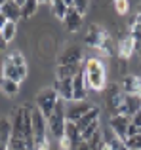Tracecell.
<instances>
[{
  "label": "cell",
  "mask_w": 141,
  "mask_h": 150,
  "mask_svg": "<svg viewBox=\"0 0 141 150\" xmlns=\"http://www.w3.org/2000/svg\"><path fill=\"white\" fill-rule=\"evenodd\" d=\"M31 116H33V135H34V146L36 150H44L50 143V133H48V120L44 118V114L40 112V110L36 108V106H33V112H31Z\"/></svg>",
  "instance_id": "obj_1"
},
{
  "label": "cell",
  "mask_w": 141,
  "mask_h": 150,
  "mask_svg": "<svg viewBox=\"0 0 141 150\" xmlns=\"http://www.w3.org/2000/svg\"><path fill=\"white\" fill-rule=\"evenodd\" d=\"M65 108H67V103L63 99L57 101L56 108H53L52 116L48 118V133H50V139H56L61 141L65 135V124H67V118H65Z\"/></svg>",
  "instance_id": "obj_2"
},
{
  "label": "cell",
  "mask_w": 141,
  "mask_h": 150,
  "mask_svg": "<svg viewBox=\"0 0 141 150\" xmlns=\"http://www.w3.org/2000/svg\"><path fill=\"white\" fill-rule=\"evenodd\" d=\"M84 78L86 86L95 89V91L105 88V69L99 59H88L84 63Z\"/></svg>",
  "instance_id": "obj_3"
},
{
  "label": "cell",
  "mask_w": 141,
  "mask_h": 150,
  "mask_svg": "<svg viewBox=\"0 0 141 150\" xmlns=\"http://www.w3.org/2000/svg\"><path fill=\"white\" fill-rule=\"evenodd\" d=\"M105 103H107V108L111 110V116L126 114V93L122 91L120 86H116V84L109 86L107 93H105Z\"/></svg>",
  "instance_id": "obj_4"
},
{
  "label": "cell",
  "mask_w": 141,
  "mask_h": 150,
  "mask_svg": "<svg viewBox=\"0 0 141 150\" xmlns=\"http://www.w3.org/2000/svg\"><path fill=\"white\" fill-rule=\"evenodd\" d=\"M61 97L57 95V91L53 88H46V89H42L40 93L36 95V108L40 110L42 114H44V118L48 120L50 116H52V112H53V108H56V105H57V101H59Z\"/></svg>",
  "instance_id": "obj_5"
},
{
  "label": "cell",
  "mask_w": 141,
  "mask_h": 150,
  "mask_svg": "<svg viewBox=\"0 0 141 150\" xmlns=\"http://www.w3.org/2000/svg\"><path fill=\"white\" fill-rule=\"evenodd\" d=\"M93 108V105L90 101H70L65 108V118L67 122H78L86 112Z\"/></svg>",
  "instance_id": "obj_6"
},
{
  "label": "cell",
  "mask_w": 141,
  "mask_h": 150,
  "mask_svg": "<svg viewBox=\"0 0 141 150\" xmlns=\"http://www.w3.org/2000/svg\"><path fill=\"white\" fill-rule=\"evenodd\" d=\"M130 124H132L130 116H126V114H115V116H111L109 127H111V131L115 133L120 141H126L128 139V125Z\"/></svg>",
  "instance_id": "obj_7"
},
{
  "label": "cell",
  "mask_w": 141,
  "mask_h": 150,
  "mask_svg": "<svg viewBox=\"0 0 141 150\" xmlns=\"http://www.w3.org/2000/svg\"><path fill=\"white\" fill-rule=\"evenodd\" d=\"M107 34L109 33L103 29V27H99V25H90L88 30H86V34H84V44H88L90 48H97V50H99L101 42H103V38L107 36Z\"/></svg>",
  "instance_id": "obj_8"
},
{
  "label": "cell",
  "mask_w": 141,
  "mask_h": 150,
  "mask_svg": "<svg viewBox=\"0 0 141 150\" xmlns=\"http://www.w3.org/2000/svg\"><path fill=\"white\" fill-rule=\"evenodd\" d=\"M59 65H82V48L80 46H67L57 57Z\"/></svg>",
  "instance_id": "obj_9"
},
{
  "label": "cell",
  "mask_w": 141,
  "mask_h": 150,
  "mask_svg": "<svg viewBox=\"0 0 141 150\" xmlns=\"http://www.w3.org/2000/svg\"><path fill=\"white\" fill-rule=\"evenodd\" d=\"M2 76L4 78H10V80H14V82H23L25 80V76H27V65L25 67H14L11 63H8L6 59H4V63H2Z\"/></svg>",
  "instance_id": "obj_10"
},
{
  "label": "cell",
  "mask_w": 141,
  "mask_h": 150,
  "mask_svg": "<svg viewBox=\"0 0 141 150\" xmlns=\"http://www.w3.org/2000/svg\"><path fill=\"white\" fill-rule=\"evenodd\" d=\"M88 95V86H86V78H84V69L73 78V101H86Z\"/></svg>",
  "instance_id": "obj_11"
},
{
  "label": "cell",
  "mask_w": 141,
  "mask_h": 150,
  "mask_svg": "<svg viewBox=\"0 0 141 150\" xmlns=\"http://www.w3.org/2000/svg\"><path fill=\"white\" fill-rule=\"evenodd\" d=\"M82 19H84V15L78 13V11L70 6V8H67V13H65V17H63V25L69 33H76L82 27Z\"/></svg>",
  "instance_id": "obj_12"
},
{
  "label": "cell",
  "mask_w": 141,
  "mask_h": 150,
  "mask_svg": "<svg viewBox=\"0 0 141 150\" xmlns=\"http://www.w3.org/2000/svg\"><path fill=\"white\" fill-rule=\"evenodd\" d=\"M122 91L126 95H139L141 97V76H135V74H126L120 84Z\"/></svg>",
  "instance_id": "obj_13"
},
{
  "label": "cell",
  "mask_w": 141,
  "mask_h": 150,
  "mask_svg": "<svg viewBox=\"0 0 141 150\" xmlns=\"http://www.w3.org/2000/svg\"><path fill=\"white\" fill-rule=\"evenodd\" d=\"M0 13L8 19V21L17 23L21 19V6H19L15 0H6V2L0 6Z\"/></svg>",
  "instance_id": "obj_14"
},
{
  "label": "cell",
  "mask_w": 141,
  "mask_h": 150,
  "mask_svg": "<svg viewBox=\"0 0 141 150\" xmlns=\"http://www.w3.org/2000/svg\"><path fill=\"white\" fill-rule=\"evenodd\" d=\"M134 51H135L134 40H132L130 29H128V30H124V33L120 34V40H118V55H120V59H124V61H126V59L130 57Z\"/></svg>",
  "instance_id": "obj_15"
},
{
  "label": "cell",
  "mask_w": 141,
  "mask_h": 150,
  "mask_svg": "<svg viewBox=\"0 0 141 150\" xmlns=\"http://www.w3.org/2000/svg\"><path fill=\"white\" fill-rule=\"evenodd\" d=\"M53 89H56L57 95H59L65 103L73 101V78H65V80H57L56 78Z\"/></svg>",
  "instance_id": "obj_16"
},
{
  "label": "cell",
  "mask_w": 141,
  "mask_h": 150,
  "mask_svg": "<svg viewBox=\"0 0 141 150\" xmlns=\"http://www.w3.org/2000/svg\"><path fill=\"white\" fill-rule=\"evenodd\" d=\"M63 139L70 144V150H76V146L82 143V135H80V131H78V127H76L74 122H67V124H65Z\"/></svg>",
  "instance_id": "obj_17"
},
{
  "label": "cell",
  "mask_w": 141,
  "mask_h": 150,
  "mask_svg": "<svg viewBox=\"0 0 141 150\" xmlns=\"http://www.w3.org/2000/svg\"><path fill=\"white\" fill-rule=\"evenodd\" d=\"M10 135H11V122H10V118L0 116V150L8 148Z\"/></svg>",
  "instance_id": "obj_18"
},
{
  "label": "cell",
  "mask_w": 141,
  "mask_h": 150,
  "mask_svg": "<svg viewBox=\"0 0 141 150\" xmlns=\"http://www.w3.org/2000/svg\"><path fill=\"white\" fill-rule=\"evenodd\" d=\"M84 65H57V80H65V78H74Z\"/></svg>",
  "instance_id": "obj_19"
},
{
  "label": "cell",
  "mask_w": 141,
  "mask_h": 150,
  "mask_svg": "<svg viewBox=\"0 0 141 150\" xmlns=\"http://www.w3.org/2000/svg\"><path fill=\"white\" fill-rule=\"evenodd\" d=\"M95 120H99V108H97V106H93L92 110H90V112H86L84 116L80 118V120L78 122H74V124H76V127H78V131H84L86 127H88L90 124H93V122Z\"/></svg>",
  "instance_id": "obj_20"
},
{
  "label": "cell",
  "mask_w": 141,
  "mask_h": 150,
  "mask_svg": "<svg viewBox=\"0 0 141 150\" xmlns=\"http://www.w3.org/2000/svg\"><path fill=\"white\" fill-rule=\"evenodd\" d=\"M0 89H2V93L6 97H15L19 93V84L14 80H10V78H0Z\"/></svg>",
  "instance_id": "obj_21"
},
{
  "label": "cell",
  "mask_w": 141,
  "mask_h": 150,
  "mask_svg": "<svg viewBox=\"0 0 141 150\" xmlns=\"http://www.w3.org/2000/svg\"><path fill=\"white\" fill-rule=\"evenodd\" d=\"M137 110H141V97L139 95H126V116H134Z\"/></svg>",
  "instance_id": "obj_22"
},
{
  "label": "cell",
  "mask_w": 141,
  "mask_h": 150,
  "mask_svg": "<svg viewBox=\"0 0 141 150\" xmlns=\"http://www.w3.org/2000/svg\"><path fill=\"white\" fill-rule=\"evenodd\" d=\"M38 0H27L25 4L21 6V17L23 19H29V17H33L34 13H36V8H38Z\"/></svg>",
  "instance_id": "obj_23"
},
{
  "label": "cell",
  "mask_w": 141,
  "mask_h": 150,
  "mask_svg": "<svg viewBox=\"0 0 141 150\" xmlns=\"http://www.w3.org/2000/svg\"><path fill=\"white\" fill-rule=\"evenodd\" d=\"M52 11L56 13V17H59L61 21H63V17H65V13H67V4L63 2V0H52Z\"/></svg>",
  "instance_id": "obj_24"
},
{
  "label": "cell",
  "mask_w": 141,
  "mask_h": 150,
  "mask_svg": "<svg viewBox=\"0 0 141 150\" xmlns=\"http://www.w3.org/2000/svg\"><path fill=\"white\" fill-rule=\"evenodd\" d=\"M0 33H2V36H4V40H6V42H11V40H14V36H15V33H17V25H15L14 21H8Z\"/></svg>",
  "instance_id": "obj_25"
},
{
  "label": "cell",
  "mask_w": 141,
  "mask_h": 150,
  "mask_svg": "<svg viewBox=\"0 0 141 150\" xmlns=\"http://www.w3.org/2000/svg\"><path fill=\"white\" fill-rule=\"evenodd\" d=\"M97 131H99V120H95L93 124H90L88 127H86L84 131L80 133V135H82V141H90V139H92V137L95 135Z\"/></svg>",
  "instance_id": "obj_26"
},
{
  "label": "cell",
  "mask_w": 141,
  "mask_h": 150,
  "mask_svg": "<svg viewBox=\"0 0 141 150\" xmlns=\"http://www.w3.org/2000/svg\"><path fill=\"white\" fill-rule=\"evenodd\" d=\"M6 61L11 63L14 67H25V57H23L21 51H11V53L6 57Z\"/></svg>",
  "instance_id": "obj_27"
},
{
  "label": "cell",
  "mask_w": 141,
  "mask_h": 150,
  "mask_svg": "<svg viewBox=\"0 0 141 150\" xmlns=\"http://www.w3.org/2000/svg\"><path fill=\"white\" fill-rule=\"evenodd\" d=\"M124 144L128 146V150H141V135L128 137V139L124 141Z\"/></svg>",
  "instance_id": "obj_28"
},
{
  "label": "cell",
  "mask_w": 141,
  "mask_h": 150,
  "mask_svg": "<svg viewBox=\"0 0 141 150\" xmlns=\"http://www.w3.org/2000/svg\"><path fill=\"white\" fill-rule=\"evenodd\" d=\"M99 51L105 53V55H113V38H111V34H107V36L103 38V42H101V46H99Z\"/></svg>",
  "instance_id": "obj_29"
},
{
  "label": "cell",
  "mask_w": 141,
  "mask_h": 150,
  "mask_svg": "<svg viewBox=\"0 0 141 150\" xmlns=\"http://www.w3.org/2000/svg\"><path fill=\"white\" fill-rule=\"evenodd\" d=\"M115 10L118 11V13H128V10H130V4H128V0H115Z\"/></svg>",
  "instance_id": "obj_30"
},
{
  "label": "cell",
  "mask_w": 141,
  "mask_h": 150,
  "mask_svg": "<svg viewBox=\"0 0 141 150\" xmlns=\"http://www.w3.org/2000/svg\"><path fill=\"white\" fill-rule=\"evenodd\" d=\"M73 8L78 11V13L84 15L86 10H88V0H73Z\"/></svg>",
  "instance_id": "obj_31"
},
{
  "label": "cell",
  "mask_w": 141,
  "mask_h": 150,
  "mask_svg": "<svg viewBox=\"0 0 141 150\" xmlns=\"http://www.w3.org/2000/svg\"><path fill=\"white\" fill-rule=\"evenodd\" d=\"M139 133V127L135 124H130L128 125V137H134V135H137Z\"/></svg>",
  "instance_id": "obj_32"
},
{
  "label": "cell",
  "mask_w": 141,
  "mask_h": 150,
  "mask_svg": "<svg viewBox=\"0 0 141 150\" xmlns=\"http://www.w3.org/2000/svg\"><path fill=\"white\" fill-rule=\"evenodd\" d=\"M132 124H135L137 127H141V110H137V112L132 116Z\"/></svg>",
  "instance_id": "obj_33"
},
{
  "label": "cell",
  "mask_w": 141,
  "mask_h": 150,
  "mask_svg": "<svg viewBox=\"0 0 141 150\" xmlns=\"http://www.w3.org/2000/svg\"><path fill=\"white\" fill-rule=\"evenodd\" d=\"M6 46H8V42L4 40V36H2V33H0V53H2L4 50H6Z\"/></svg>",
  "instance_id": "obj_34"
},
{
  "label": "cell",
  "mask_w": 141,
  "mask_h": 150,
  "mask_svg": "<svg viewBox=\"0 0 141 150\" xmlns=\"http://www.w3.org/2000/svg\"><path fill=\"white\" fill-rule=\"evenodd\" d=\"M76 150H92V148H90V144L86 143V141H82V143L76 146Z\"/></svg>",
  "instance_id": "obj_35"
},
{
  "label": "cell",
  "mask_w": 141,
  "mask_h": 150,
  "mask_svg": "<svg viewBox=\"0 0 141 150\" xmlns=\"http://www.w3.org/2000/svg\"><path fill=\"white\" fill-rule=\"evenodd\" d=\"M6 23H8V19H6V17H4V15H2V13H0V30H2V29H4V25H6Z\"/></svg>",
  "instance_id": "obj_36"
},
{
  "label": "cell",
  "mask_w": 141,
  "mask_h": 150,
  "mask_svg": "<svg viewBox=\"0 0 141 150\" xmlns=\"http://www.w3.org/2000/svg\"><path fill=\"white\" fill-rule=\"evenodd\" d=\"M135 23H137V25L141 27V13H137V15H135Z\"/></svg>",
  "instance_id": "obj_37"
},
{
  "label": "cell",
  "mask_w": 141,
  "mask_h": 150,
  "mask_svg": "<svg viewBox=\"0 0 141 150\" xmlns=\"http://www.w3.org/2000/svg\"><path fill=\"white\" fill-rule=\"evenodd\" d=\"M44 150H61V148H53V146H52V144H48V146H46Z\"/></svg>",
  "instance_id": "obj_38"
},
{
  "label": "cell",
  "mask_w": 141,
  "mask_h": 150,
  "mask_svg": "<svg viewBox=\"0 0 141 150\" xmlns=\"http://www.w3.org/2000/svg\"><path fill=\"white\" fill-rule=\"evenodd\" d=\"M63 2L67 4V8H70V6H73V0H63Z\"/></svg>",
  "instance_id": "obj_39"
},
{
  "label": "cell",
  "mask_w": 141,
  "mask_h": 150,
  "mask_svg": "<svg viewBox=\"0 0 141 150\" xmlns=\"http://www.w3.org/2000/svg\"><path fill=\"white\" fill-rule=\"evenodd\" d=\"M38 2H40V4H42V2H48V4H50V2H52V0H38Z\"/></svg>",
  "instance_id": "obj_40"
},
{
  "label": "cell",
  "mask_w": 141,
  "mask_h": 150,
  "mask_svg": "<svg viewBox=\"0 0 141 150\" xmlns=\"http://www.w3.org/2000/svg\"><path fill=\"white\" fill-rule=\"evenodd\" d=\"M137 13H141V4H139V8H137Z\"/></svg>",
  "instance_id": "obj_41"
},
{
  "label": "cell",
  "mask_w": 141,
  "mask_h": 150,
  "mask_svg": "<svg viewBox=\"0 0 141 150\" xmlns=\"http://www.w3.org/2000/svg\"><path fill=\"white\" fill-rule=\"evenodd\" d=\"M4 2H6V0H0V4H4Z\"/></svg>",
  "instance_id": "obj_42"
},
{
  "label": "cell",
  "mask_w": 141,
  "mask_h": 150,
  "mask_svg": "<svg viewBox=\"0 0 141 150\" xmlns=\"http://www.w3.org/2000/svg\"><path fill=\"white\" fill-rule=\"evenodd\" d=\"M137 135H141V127H139V133H137Z\"/></svg>",
  "instance_id": "obj_43"
},
{
  "label": "cell",
  "mask_w": 141,
  "mask_h": 150,
  "mask_svg": "<svg viewBox=\"0 0 141 150\" xmlns=\"http://www.w3.org/2000/svg\"><path fill=\"white\" fill-rule=\"evenodd\" d=\"M139 59H141V50H139Z\"/></svg>",
  "instance_id": "obj_44"
},
{
  "label": "cell",
  "mask_w": 141,
  "mask_h": 150,
  "mask_svg": "<svg viewBox=\"0 0 141 150\" xmlns=\"http://www.w3.org/2000/svg\"><path fill=\"white\" fill-rule=\"evenodd\" d=\"M6 150H10V148H6Z\"/></svg>",
  "instance_id": "obj_45"
},
{
  "label": "cell",
  "mask_w": 141,
  "mask_h": 150,
  "mask_svg": "<svg viewBox=\"0 0 141 150\" xmlns=\"http://www.w3.org/2000/svg\"><path fill=\"white\" fill-rule=\"evenodd\" d=\"M0 6H2V4H0Z\"/></svg>",
  "instance_id": "obj_46"
}]
</instances>
